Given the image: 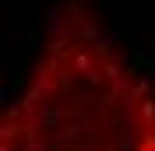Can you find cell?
<instances>
[{
    "mask_svg": "<svg viewBox=\"0 0 155 151\" xmlns=\"http://www.w3.org/2000/svg\"><path fill=\"white\" fill-rule=\"evenodd\" d=\"M4 151H155V92L102 35L64 28L11 105Z\"/></svg>",
    "mask_w": 155,
    "mask_h": 151,
    "instance_id": "obj_1",
    "label": "cell"
}]
</instances>
